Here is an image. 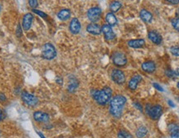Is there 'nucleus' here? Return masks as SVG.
<instances>
[{
  "mask_svg": "<svg viewBox=\"0 0 179 138\" xmlns=\"http://www.w3.org/2000/svg\"><path fill=\"white\" fill-rule=\"evenodd\" d=\"M112 60H113V63L114 65L117 66H124L127 63L126 56L123 53H120V52H115L113 55Z\"/></svg>",
  "mask_w": 179,
  "mask_h": 138,
  "instance_id": "nucleus-8",
  "label": "nucleus"
},
{
  "mask_svg": "<svg viewBox=\"0 0 179 138\" xmlns=\"http://www.w3.org/2000/svg\"><path fill=\"white\" fill-rule=\"evenodd\" d=\"M33 118L35 121L38 122H47L49 121V115L43 112H35L33 113Z\"/></svg>",
  "mask_w": 179,
  "mask_h": 138,
  "instance_id": "nucleus-10",
  "label": "nucleus"
},
{
  "mask_svg": "<svg viewBox=\"0 0 179 138\" xmlns=\"http://www.w3.org/2000/svg\"><path fill=\"white\" fill-rule=\"evenodd\" d=\"M168 131L170 135L179 132V127L177 124L172 123V124H170L168 126Z\"/></svg>",
  "mask_w": 179,
  "mask_h": 138,
  "instance_id": "nucleus-24",
  "label": "nucleus"
},
{
  "mask_svg": "<svg viewBox=\"0 0 179 138\" xmlns=\"http://www.w3.org/2000/svg\"><path fill=\"white\" fill-rule=\"evenodd\" d=\"M118 138H134L133 136L127 131L124 130H121L119 131L118 133Z\"/></svg>",
  "mask_w": 179,
  "mask_h": 138,
  "instance_id": "nucleus-23",
  "label": "nucleus"
},
{
  "mask_svg": "<svg viewBox=\"0 0 179 138\" xmlns=\"http://www.w3.org/2000/svg\"><path fill=\"white\" fill-rule=\"evenodd\" d=\"M177 88H178V89H179V82H178V83H177Z\"/></svg>",
  "mask_w": 179,
  "mask_h": 138,
  "instance_id": "nucleus-40",
  "label": "nucleus"
},
{
  "mask_svg": "<svg viewBox=\"0 0 179 138\" xmlns=\"http://www.w3.org/2000/svg\"><path fill=\"white\" fill-rule=\"evenodd\" d=\"M4 111L2 110V109H0V121H2L3 119L4 118Z\"/></svg>",
  "mask_w": 179,
  "mask_h": 138,
  "instance_id": "nucleus-33",
  "label": "nucleus"
},
{
  "mask_svg": "<svg viewBox=\"0 0 179 138\" xmlns=\"http://www.w3.org/2000/svg\"><path fill=\"white\" fill-rule=\"evenodd\" d=\"M167 2H168L171 4H179V0H167Z\"/></svg>",
  "mask_w": 179,
  "mask_h": 138,
  "instance_id": "nucleus-32",
  "label": "nucleus"
},
{
  "mask_svg": "<svg viewBox=\"0 0 179 138\" xmlns=\"http://www.w3.org/2000/svg\"><path fill=\"white\" fill-rule=\"evenodd\" d=\"M101 31L104 33L105 38L106 39L107 41H111L115 37V34L112 30V28L110 25H104L103 27L101 28Z\"/></svg>",
  "mask_w": 179,
  "mask_h": 138,
  "instance_id": "nucleus-9",
  "label": "nucleus"
},
{
  "mask_svg": "<svg viewBox=\"0 0 179 138\" xmlns=\"http://www.w3.org/2000/svg\"><path fill=\"white\" fill-rule=\"evenodd\" d=\"M171 138H179V132L171 135Z\"/></svg>",
  "mask_w": 179,
  "mask_h": 138,
  "instance_id": "nucleus-35",
  "label": "nucleus"
},
{
  "mask_svg": "<svg viewBox=\"0 0 179 138\" xmlns=\"http://www.w3.org/2000/svg\"><path fill=\"white\" fill-rule=\"evenodd\" d=\"M148 38L152 42H153L154 44H157V45H159L162 42V37L157 31H149L148 32Z\"/></svg>",
  "mask_w": 179,
  "mask_h": 138,
  "instance_id": "nucleus-15",
  "label": "nucleus"
},
{
  "mask_svg": "<svg viewBox=\"0 0 179 138\" xmlns=\"http://www.w3.org/2000/svg\"><path fill=\"white\" fill-rule=\"evenodd\" d=\"M37 133H38V134L39 135V137H41V138H46L44 137V136H43V134H42L41 132H40V131H37Z\"/></svg>",
  "mask_w": 179,
  "mask_h": 138,
  "instance_id": "nucleus-37",
  "label": "nucleus"
},
{
  "mask_svg": "<svg viewBox=\"0 0 179 138\" xmlns=\"http://www.w3.org/2000/svg\"><path fill=\"white\" fill-rule=\"evenodd\" d=\"M170 51L172 55L175 56H179V47L178 46H172L170 49Z\"/></svg>",
  "mask_w": 179,
  "mask_h": 138,
  "instance_id": "nucleus-27",
  "label": "nucleus"
},
{
  "mask_svg": "<svg viewBox=\"0 0 179 138\" xmlns=\"http://www.w3.org/2000/svg\"><path fill=\"white\" fill-rule=\"evenodd\" d=\"M112 96V90L109 87H105L101 90H96L93 93L95 100L100 105H105L110 100Z\"/></svg>",
  "mask_w": 179,
  "mask_h": 138,
  "instance_id": "nucleus-2",
  "label": "nucleus"
},
{
  "mask_svg": "<svg viewBox=\"0 0 179 138\" xmlns=\"http://www.w3.org/2000/svg\"><path fill=\"white\" fill-rule=\"evenodd\" d=\"M80 21L77 18H73L72 20L70 22V31L73 34H78L80 31Z\"/></svg>",
  "mask_w": 179,
  "mask_h": 138,
  "instance_id": "nucleus-11",
  "label": "nucleus"
},
{
  "mask_svg": "<svg viewBox=\"0 0 179 138\" xmlns=\"http://www.w3.org/2000/svg\"><path fill=\"white\" fill-rule=\"evenodd\" d=\"M57 17L62 21H66L71 17V11L69 9H62L57 13Z\"/></svg>",
  "mask_w": 179,
  "mask_h": 138,
  "instance_id": "nucleus-19",
  "label": "nucleus"
},
{
  "mask_svg": "<svg viewBox=\"0 0 179 138\" xmlns=\"http://www.w3.org/2000/svg\"><path fill=\"white\" fill-rule=\"evenodd\" d=\"M141 80H142L141 75H134L133 77H132V79L129 80V88L132 90H136V89H137V87H138V83H139Z\"/></svg>",
  "mask_w": 179,
  "mask_h": 138,
  "instance_id": "nucleus-13",
  "label": "nucleus"
},
{
  "mask_svg": "<svg viewBox=\"0 0 179 138\" xmlns=\"http://www.w3.org/2000/svg\"><path fill=\"white\" fill-rule=\"evenodd\" d=\"M21 96L23 101L28 106H36L38 104V98L33 94L28 92H23Z\"/></svg>",
  "mask_w": 179,
  "mask_h": 138,
  "instance_id": "nucleus-5",
  "label": "nucleus"
},
{
  "mask_svg": "<svg viewBox=\"0 0 179 138\" xmlns=\"http://www.w3.org/2000/svg\"><path fill=\"white\" fill-rule=\"evenodd\" d=\"M100 16H101V9L98 7H91L87 12V17L89 18V20L93 22L99 21Z\"/></svg>",
  "mask_w": 179,
  "mask_h": 138,
  "instance_id": "nucleus-6",
  "label": "nucleus"
},
{
  "mask_svg": "<svg viewBox=\"0 0 179 138\" xmlns=\"http://www.w3.org/2000/svg\"><path fill=\"white\" fill-rule=\"evenodd\" d=\"M32 12H33L34 13L39 15L40 17H43V18H47V14H46L45 13H43V12H41V11H40V10H38V9H36V8H35V9H33V10H32Z\"/></svg>",
  "mask_w": 179,
  "mask_h": 138,
  "instance_id": "nucleus-29",
  "label": "nucleus"
},
{
  "mask_svg": "<svg viewBox=\"0 0 179 138\" xmlns=\"http://www.w3.org/2000/svg\"><path fill=\"white\" fill-rule=\"evenodd\" d=\"M33 21V16L32 13L25 14L23 19V28L25 31H28L31 28L32 23Z\"/></svg>",
  "mask_w": 179,
  "mask_h": 138,
  "instance_id": "nucleus-12",
  "label": "nucleus"
},
{
  "mask_svg": "<svg viewBox=\"0 0 179 138\" xmlns=\"http://www.w3.org/2000/svg\"><path fill=\"white\" fill-rule=\"evenodd\" d=\"M87 31L90 33V34L93 35H100L101 33V28L98 24L96 23H90L87 26L86 28Z\"/></svg>",
  "mask_w": 179,
  "mask_h": 138,
  "instance_id": "nucleus-14",
  "label": "nucleus"
},
{
  "mask_svg": "<svg viewBox=\"0 0 179 138\" xmlns=\"http://www.w3.org/2000/svg\"><path fill=\"white\" fill-rule=\"evenodd\" d=\"M153 87H154L155 89H156V90H159V91H163V89H162V87L160 86V85H159V84H157V83H153Z\"/></svg>",
  "mask_w": 179,
  "mask_h": 138,
  "instance_id": "nucleus-31",
  "label": "nucleus"
},
{
  "mask_svg": "<svg viewBox=\"0 0 179 138\" xmlns=\"http://www.w3.org/2000/svg\"><path fill=\"white\" fill-rule=\"evenodd\" d=\"M142 69L144 72L152 73L156 69V65L153 61H146L142 64Z\"/></svg>",
  "mask_w": 179,
  "mask_h": 138,
  "instance_id": "nucleus-16",
  "label": "nucleus"
},
{
  "mask_svg": "<svg viewBox=\"0 0 179 138\" xmlns=\"http://www.w3.org/2000/svg\"><path fill=\"white\" fill-rule=\"evenodd\" d=\"M56 55V51L51 43H46L41 50V56L46 60H52Z\"/></svg>",
  "mask_w": 179,
  "mask_h": 138,
  "instance_id": "nucleus-3",
  "label": "nucleus"
},
{
  "mask_svg": "<svg viewBox=\"0 0 179 138\" xmlns=\"http://www.w3.org/2000/svg\"><path fill=\"white\" fill-rule=\"evenodd\" d=\"M105 19H106V22H108V24L110 25V27L114 26V25H116V23H117V18H116L115 15H114L113 13H107Z\"/></svg>",
  "mask_w": 179,
  "mask_h": 138,
  "instance_id": "nucleus-20",
  "label": "nucleus"
},
{
  "mask_svg": "<svg viewBox=\"0 0 179 138\" xmlns=\"http://www.w3.org/2000/svg\"><path fill=\"white\" fill-rule=\"evenodd\" d=\"M0 11H1V5H0Z\"/></svg>",
  "mask_w": 179,
  "mask_h": 138,
  "instance_id": "nucleus-41",
  "label": "nucleus"
},
{
  "mask_svg": "<svg viewBox=\"0 0 179 138\" xmlns=\"http://www.w3.org/2000/svg\"><path fill=\"white\" fill-rule=\"evenodd\" d=\"M134 105H135V106L137 107V108H138V110L142 111V106L140 105V104H138V103H135V104H134Z\"/></svg>",
  "mask_w": 179,
  "mask_h": 138,
  "instance_id": "nucleus-36",
  "label": "nucleus"
},
{
  "mask_svg": "<svg viewBox=\"0 0 179 138\" xmlns=\"http://www.w3.org/2000/svg\"><path fill=\"white\" fill-rule=\"evenodd\" d=\"M121 7V4L120 2H118V1H114V2H112L110 5V10L112 13H116L120 9Z\"/></svg>",
  "mask_w": 179,
  "mask_h": 138,
  "instance_id": "nucleus-21",
  "label": "nucleus"
},
{
  "mask_svg": "<svg viewBox=\"0 0 179 138\" xmlns=\"http://www.w3.org/2000/svg\"><path fill=\"white\" fill-rule=\"evenodd\" d=\"M168 104H169V105H170V106H171V107H175V105H174V104H172V101H170V100H169V101H168Z\"/></svg>",
  "mask_w": 179,
  "mask_h": 138,
  "instance_id": "nucleus-38",
  "label": "nucleus"
},
{
  "mask_svg": "<svg viewBox=\"0 0 179 138\" xmlns=\"http://www.w3.org/2000/svg\"><path fill=\"white\" fill-rule=\"evenodd\" d=\"M16 34L18 37H20L21 36H22V30H21V25L18 24L17 25V31H16Z\"/></svg>",
  "mask_w": 179,
  "mask_h": 138,
  "instance_id": "nucleus-30",
  "label": "nucleus"
},
{
  "mask_svg": "<svg viewBox=\"0 0 179 138\" xmlns=\"http://www.w3.org/2000/svg\"><path fill=\"white\" fill-rule=\"evenodd\" d=\"M5 100H6V98L4 96V94L0 93V101H1V102H4Z\"/></svg>",
  "mask_w": 179,
  "mask_h": 138,
  "instance_id": "nucleus-34",
  "label": "nucleus"
},
{
  "mask_svg": "<svg viewBox=\"0 0 179 138\" xmlns=\"http://www.w3.org/2000/svg\"><path fill=\"white\" fill-rule=\"evenodd\" d=\"M145 42L143 39H134V40H130L128 42V45L132 48H140L143 46H144Z\"/></svg>",
  "mask_w": 179,
  "mask_h": 138,
  "instance_id": "nucleus-17",
  "label": "nucleus"
},
{
  "mask_svg": "<svg viewBox=\"0 0 179 138\" xmlns=\"http://www.w3.org/2000/svg\"><path fill=\"white\" fill-rule=\"evenodd\" d=\"M148 133V130L145 127H140L136 131V136L138 138H144Z\"/></svg>",
  "mask_w": 179,
  "mask_h": 138,
  "instance_id": "nucleus-22",
  "label": "nucleus"
},
{
  "mask_svg": "<svg viewBox=\"0 0 179 138\" xmlns=\"http://www.w3.org/2000/svg\"><path fill=\"white\" fill-rule=\"evenodd\" d=\"M146 113L153 120H157L161 117L162 113V107L160 105H148L146 107Z\"/></svg>",
  "mask_w": 179,
  "mask_h": 138,
  "instance_id": "nucleus-4",
  "label": "nucleus"
},
{
  "mask_svg": "<svg viewBox=\"0 0 179 138\" xmlns=\"http://www.w3.org/2000/svg\"><path fill=\"white\" fill-rule=\"evenodd\" d=\"M140 17L146 23H150L153 20V15L146 9H143L140 11Z\"/></svg>",
  "mask_w": 179,
  "mask_h": 138,
  "instance_id": "nucleus-18",
  "label": "nucleus"
},
{
  "mask_svg": "<svg viewBox=\"0 0 179 138\" xmlns=\"http://www.w3.org/2000/svg\"><path fill=\"white\" fill-rule=\"evenodd\" d=\"M28 4L32 8L35 9L38 6V0H28Z\"/></svg>",
  "mask_w": 179,
  "mask_h": 138,
  "instance_id": "nucleus-28",
  "label": "nucleus"
},
{
  "mask_svg": "<svg viewBox=\"0 0 179 138\" xmlns=\"http://www.w3.org/2000/svg\"><path fill=\"white\" fill-rule=\"evenodd\" d=\"M111 78L114 83L118 84H123L125 82V75L120 69H114L111 73Z\"/></svg>",
  "mask_w": 179,
  "mask_h": 138,
  "instance_id": "nucleus-7",
  "label": "nucleus"
},
{
  "mask_svg": "<svg viewBox=\"0 0 179 138\" xmlns=\"http://www.w3.org/2000/svg\"><path fill=\"white\" fill-rule=\"evenodd\" d=\"M174 72H175L176 75L179 76V68H177V69H176V71H174Z\"/></svg>",
  "mask_w": 179,
  "mask_h": 138,
  "instance_id": "nucleus-39",
  "label": "nucleus"
},
{
  "mask_svg": "<svg viewBox=\"0 0 179 138\" xmlns=\"http://www.w3.org/2000/svg\"><path fill=\"white\" fill-rule=\"evenodd\" d=\"M172 25L177 31H179V17H176L172 20Z\"/></svg>",
  "mask_w": 179,
  "mask_h": 138,
  "instance_id": "nucleus-26",
  "label": "nucleus"
},
{
  "mask_svg": "<svg viewBox=\"0 0 179 138\" xmlns=\"http://www.w3.org/2000/svg\"><path fill=\"white\" fill-rule=\"evenodd\" d=\"M78 86V83H77V81H71V82H70L69 84V86H68V90H69L70 92H74Z\"/></svg>",
  "mask_w": 179,
  "mask_h": 138,
  "instance_id": "nucleus-25",
  "label": "nucleus"
},
{
  "mask_svg": "<svg viewBox=\"0 0 179 138\" xmlns=\"http://www.w3.org/2000/svg\"><path fill=\"white\" fill-rule=\"evenodd\" d=\"M126 104V98L125 97L122 95H116L114 97L110 104V112L114 117H120L123 112L124 105Z\"/></svg>",
  "mask_w": 179,
  "mask_h": 138,
  "instance_id": "nucleus-1",
  "label": "nucleus"
}]
</instances>
